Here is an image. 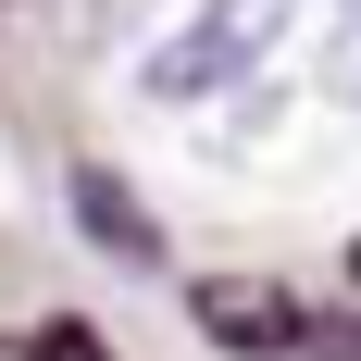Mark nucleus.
<instances>
[{"instance_id": "nucleus-6", "label": "nucleus", "mask_w": 361, "mask_h": 361, "mask_svg": "<svg viewBox=\"0 0 361 361\" xmlns=\"http://www.w3.org/2000/svg\"><path fill=\"white\" fill-rule=\"evenodd\" d=\"M349 274H361V250H349Z\"/></svg>"}, {"instance_id": "nucleus-3", "label": "nucleus", "mask_w": 361, "mask_h": 361, "mask_svg": "<svg viewBox=\"0 0 361 361\" xmlns=\"http://www.w3.org/2000/svg\"><path fill=\"white\" fill-rule=\"evenodd\" d=\"M63 200H75V224H87V237L125 262V274H162V224H149V200L112 175V162H75V175H63Z\"/></svg>"}, {"instance_id": "nucleus-4", "label": "nucleus", "mask_w": 361, "mask_h": 361, "mask_svg": "<svg viewBox=\"0 0 361 361\" xmlns=\"http://www.w3.org/2000/svg\"><path fill=\"white\" fill-rule=\"evenodd\" d=\"M324 87L361 112V0H336V25H324Z\"/></svg>"}, {"instance_id": "nucleus-5", "label": "nucleus", "mask_w": 361, "mask_h": 361, "mask_svg": "<svg viewBox=\"0 0 361 361\" xmlns=\"http://www.w3.org/2000/svg\"><path fill=\"white\" fill-rule=\"evenodd\" d=\"M25 361H112V349H100L87 324H37V336H25Z\"/></svg>"}, {"instance_id": "nucleus-1", "label": "nucleus", "mask_w": 361, "mask_h": 361, "mask_svg": "<svg viewBox=\"0 0 361 361\" xmlns=\"http://www.w3.org/2000/svg\"><path fill=\"white\" fill-rule=\"evenodd\" d=\"M274 37H287V0H200L175 37H149L137 87H149V100H175V112H187V100H224Z\"/></svg>"}, {"instance_id": "nucleus-2", "label": "nucleus", "mask_w": 361, "mask_h": 361, "mask_svg": "<svg viewBox=\"0 0 361 361\" xmlns=\"http://www.w3.org/2000/svg\"><path fill=\"white\" fill-rule=\"evenodd\" d=\"M200 336L237 361H287V349H312V312L262 274H200Z\"/></svg>"}]
</instances>
